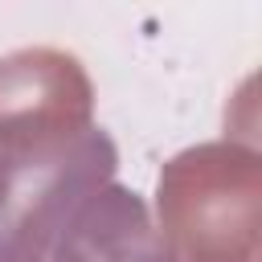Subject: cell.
I'll use <instances>...</instances> for the list:
<instances>
[{
	"label": "cell",
	"instance_id": "obj_1",
	"mask_svg": "<svg viewBox=\"0 0 262 262\" xmlns=\"http://www.w3.org/2000/svg\"><path fill=\"white\" fill-rule=\"evenodd\" d=\"M160 233L172 262H258L262 160L246 143H196L160 172Z\"/></svg>",
	"mask_w": 262,
	"mask_h": 262
},
{
	"label": "cell",
	"instance_id": "obj_2",
	"mask_svg": "<svg viewBox=\"0 0 262 262\" xmlns=\"http://www.w3.org/2000/svg\"><path fill=\"white\" fill-rule=\"evenodd\" d=\"M119 151L106 131H86L66 147L0 160V262H45L74 209L111 184Z\"/></svg>",
	"mask_w": 262,
	"mask_h": 262
},
{
	"label": "cell",
	"instance_id": "obj_3",
	"mask_svg": "<svg viewBox=\"0 0 262 262\" xmlns=\"http://www.w3.org/2000/svg\"><path fill=\"white\" fill-rule=\"evenodd\" d=\"M94 86L66 49L33 45L0 57V160H25L90 131Z\"/></svg>",
	"mask_w": 262,
	"mask_h": 262
},
{
	"label": "cell",
	"instance_id": "obj_4",
	"mask_svg": "<svg viewBox=\"0 0 262 262\" xmlns=\"http://www.w3.org/2000/svg\"><path fill=\"white\" fill-rule=\"evenodd\" d=\"M53 262H172V250L143 196L123 184H102L57 233Z\"/></svg>",
	"mask_w": 262,
	"mask_h": 262
}]
</instances>
